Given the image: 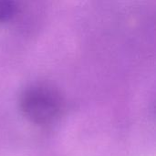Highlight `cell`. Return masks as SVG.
I'll return each instance as SVG.
<instances>
[{
	"instance_id": "2",
	"label": "cell",
	"mask_w": 156,
	"mask_h": 156,
	"mask_svg": "<svg viewBox=\"0 0 156 156\" xmlns=\"http://www.w3.org/2000/svg\"><path fill=\"white\" fill-rule=\"evenodd\" d=\"M16 13V5L11 0H0V22L11 20Z\"/></svg>"
},
{
	"instance_id": "1",
	"label": "cell",
	"mask_w": 156,
	"mask_h": 156,
	"mask_svg": "<svg viewBox=\"0 0 156 156\" xmlns=\"http://www.w3.org/2000/svg\"><path fill=\"white\" fill-rule=\"evenodd\" d=\"M19 104L26 118L37 125L54 122L59 117L63 106L58 92L46 85L27 88L22 93Z\"/></svg>"
}]
</instances>
